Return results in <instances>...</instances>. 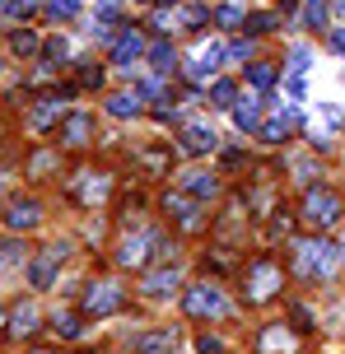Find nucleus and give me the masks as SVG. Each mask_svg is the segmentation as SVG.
Masks as SVG:
<instances>
[{
	"label": "nucleus",
	"instance_id": "1",
	"mask_svg": "<svg viewBox=\"0 0 345 354\" xmlns=\"http://www.w3.org/2000/svg\"><path fill=\"white\" fill-rule=\"evenodd\" d=\"M304 219H308L313 229H331V224L341 219V196H336V192H308Z\"/></svg>",
	"mask_w": 345,
	"mask_h": 354
},
{
	"label": "nucleus",
	"instance_id": "2",
	"mask_svg": "<svg viewBox=\"0 0 345 354\" xmlns=\"http://www.w3.org/2000/svg\"><path fill=\"white\" fill-rule=\"evenodd\" d=\"M299 270L304 275H331L336 270V248H327V243H304L299 248Z\"/></svg>",
	"mask_w": 345,
	"mask_h": 354
},
{
	"label": "nucleus",
	"instance_id": "3",
	"mask_svg": "<svg viewBox=\"0 0 345 354\" xmlns=\"http://www.w3.org/2000/svg\"><path fill=\"white\" fill-rule=\"evenodd\" d=\"M187 313L192 317H215V313H224V294H219L215 284H196L187 294Z\"/></svg>",
	"mask_w": 345,
	"mask_h": 354
},
{
	"label": "nucleus",
	"instance_id": "4",
	"mask_svg": "<svg viewBox=\"0 0 345 354\" xmlns=\"http://www.w3.org/2000/svg\"><path fill=\"white\" fill-rule=\"evenodd\" d=\"M122 308V289L112 280H103V284H93L89 294H84V313H93V317H103V313H117Z\"/></svg>",
	"mask_w": 345,
	"mask_h": 354
},
{
	"label": "nucleus",
	"instance_id": "5",
	"mask_svg": "<svg viewBox=\"0 0 345 354\" xmlns=\"http://www.w3.org/2000/svg\"><path fill=\"white\" fill-rule=\"evenodd\" d=\"M219 149V136L215 131H210V126H187V131H182V154H215Z\"/></svg>",
	"mask_w": 345,
	"mask_h": 354
},
{
	"label": "nucleus",
	"instance_id": "6",
	"mask_svg": "<svg viewBox=\"0 0 345 354\" xmlns=\"http://www.w3.org/2000/svg\"><path fill=\"white\" fill-rule=\"evenodd\" d=\"M140 56H145V37H140V33H122V37H117V47H112V66L136 71Z\"/></svg>",
	"mask_w": 345,
	"mask_h": 354
},
{
	"label": "nucleus",
	"instance_id": "7",
	"mask_svg": "<svg viewBox=\"0 0 345 354\" xmlns=\"http://www.w3.org/2000/svg\"><path fill=\"white\" fill-rule=\"evenodd\" d=\"M178 350V326H159L136 340V354H173Z\"/></svg>",
	"mask_w": 345,
	"mask_h": 354
},
{
	"label": "nucleus",
	"instance_id": "8",
	"mask_svg": "<svg viewBox=\"0 0 345 354\" xmlns=\"http://www.w3.org/2000/svg\"><path fill=\"white\" fill-rule=\"evenodd\" d=\"M275 284H280V270L271 261H252V299H271Z\"/></svg>",
	"mask_w": 345,
	"mask_h": 354
},
{
	"label": "nucleus",
	"instance_id": "9",
	"mask_svg": "<svg viewBox=\"0 0 345 354\" xmlns=\"http://www.w3.org/2000/svg\"><path fill=\"white\" fill-rule=\"evenodd\" d=\"M173 289H178V266H164V270H149L145 275L149 299H164V294H173Z\"/></svg>",
	"mask_w": 345,
	"mask_h": 354
},
{
	"label": "nucleus",
	"instance_id": "10",
	"mask_svg": "<svg viewBox=\"0 0 345 354\" xmlns=\"http://www.w3.org/2000/svg\"><path fill=\"white\" fill-rule=\"evenodd\" d=\"M5 219H10V229H33L37 219H42V205H37V201H15Z\"/></svg>",
	"mask_w": 345,
	"mask_h": 354
},
{
	"label": "nucleus",
	"instance_id": "11",
	"mask_svg": "<svg viewBox=\"0 0 345 354\" xmlns=\"http://www.w3.org/2000/svg\"><path fill=\"white\" fill-rule=\"evenodd\" d=\"M182 196H192V201H210V196H215V177H210V173H187V177H182Z\"/></svg>",
	"mask_w": 345,
	"mask_h": 354
},
{
	"label": "nucleus",
	"instance_id": "12",
	"mask_svg": "<svg viewBox=\"0 0 345 354\" xmlns=\"http://www.w3.org/2000/svg\"><path fill=\"white\" fill-rule=\"evenodd\" d=\"M56 257L52 252H42V257H37L33 261V270H28V280H33V289H52V280H56Z\"/></svg>",
	"mask_w": 345,
	"mask_h": 354
},
{
	"label": "nucleus",
	"instance_id": "13",
	"mask_svg": "<svg viewBox=\"0 0 345 354\" xmlns=\"http://www.w3.org/2000/svg\"><path fill=\"white\" fill-rule=\"evenodd\" d=\"M168 210H173V214L182 219V224L192 229V224L201 219V201H192V196H168Z\"/></svg>",
	"mask_w": 345,
	"mask_h": 354
},
{
	"label": "nucleus",
	"instance_id": "14",
	"mask_svg": "<svg viewBox=\"0 0 345 354\" xmlns=\"http://www.w3.org/2000/svg\"><path fill=\"white\" fill-rule=\"evenodd\" d=\"M61 112H66V98H56V93H52V98H42V103L33 107V126L42 131V126H47V122H56Z\"/></svg>",
	"mask_w": 345,
	"mask_h": 354
},
{
	"label": "nucleus",
	"instance_id": "15",
	"mask_svg": "<svg viewBox=\"0 0 345 354\" xmlns=\"http://www.w3.org/2000/svg\"><path fill=\"white\" fill-rule=\"evenodd\" d=\"M290 122H294V112H280V117H271L266 126H257V136L271 140V145H280V140H285V131H290Z\"/></svg>",
	"mask_w": 345,
	"mask_h": 354
},
{
	"label": "nucleus",
	"instance_id": "16",
	"mask_svg": "<svg viewBox=\"0 0 345 354\" xmlns=\"http://www.w3.org/2000/svg\"><path fill=\"white\" fill-rule=\"evenodd\" d=\"M108 112L112 117H136V112H140V93H112Z\"/></svg>",
	"mask_w": 345,
	"mask_h": 354
},
{
	"label": "nucleus",
	"instance_id": "17",
	"mask_svg": "<svg viewBox=\"0 0 345 354\" xmlns=\"http://www.w3.org/2000/svg\"><path fill=\"white\" fill-rule=\"evenodd\" d=\"M234 122H238V131H257V98H243V103H234Z\"/></svg>",
	"mask_w": 345,
	"mask_h": 354
},
{
	"label": "nucleus",
	"instance_id": "18",
	"mask_svg": "<svg viewBox=\"0 0 345 354\" xmlns=\"http://www.w3.org/2000/svg\"><path fill=\"white\" fill-rule=\"evenodd\" d=\"M149 243H154L149 233H140V238H131L127 248H122V266H140V261H145V248H149Z\"/></svg>",
	"mask_w": 345,
	"mask_h": 354
},
{
	"label": "nucleus",
	"instance_id": "19",
	"mask_svg": "<svg viewBox=\"0 0 345 354\" xmlns=\"http://www.w3.org/2000/svg\"><path fill=\"white\" fill-rule=\"evenodd\" d=\"M234 98H238V88L229 80H215L210 84V107H234Z\"/></svg>",
	"mask_w": 345,
	"mask_h": 354
},
{
	"label": "nucleus",
	"instance_id": "20",
	"mask_svg": "<svg viewBox=\"0 0 345 354\" xmlns=\"http://www.w3.org/2000/svg\"><path fill=\"white\" fill-rule=\"evenodd\" d=\"M149 66L159 75H168L173 71V47H168V42H154V47H149Z\"/></svg>",
	"mask_w": 345,
	"mask_h": 354
},
{
	"label": "nucleus",
	"instance_id": "21",
	"mask_svg": "<svg viewBox=\"0 0 345 354\" xmlns=\"http://www.w3.org/2000/svg\"><path fill=\"white\" fill-rule=\"evenodd\" d=\"M61 136H66V145H84V140H89V117H71Z\"/></svg>",
	"mask_w": 345,
	"mask_h": 354
},
{
	"label": "nucleus",
	"instance_id": "22",
	"mask_svg": "<svg viewBox=\"0 0 345 354\" xmlns=\"http://www.w3.org/2000/svg\"><path fill=\"white\" fill-rule=\"evenodd\" d=\"M304 24H308V28H322V24H327V0H308V5H304Z\"/></svg>",
	"mask_w": 345,
	"mask_h": 354
},
{
	"label": "nucleus",
	"instance_id": "23",
	"mask_svg": "<svg viewBox=\"0 0 345 354\" xmlns=\"http://www.w3.org/2000/svg\"><path fill=\"white\" fill-rule=\"evenodd\" d=\"M248 80H252L257 88H271L275 84V66H248Z\"/></svg>",
	"mask_w": 345,
	"mask_h": 354
},
{
	"label": "nucleus",
	"instance_id": "24",
	"mask_svg": "<svg viewBox=\"0 0 345 354\" xmlns=\"http://www.w3.org/2000/svg\"><path fill=\"white\" fill-rule=\"evenodd\" d=\"M52 331H56V336H66V340H75V336H80V322L56 313V317H52Z\"/></svg>",
	"mask_w": 345,
	"mask_h": 354
},
{
	"label": "nucleus",
	"instance_id": "25",
	"mask_svg": "<svg viewBox=\"0 0 345 354\" xmlns=\"http://www.w3.org/2000/svg\"><path fill=\"white\" fill-rule=\"evenodd\" d=\"M80 10V0H47V15L52 19H71Z\"/></svg>",
	"mask_w": 345,
	"mask_h": 354
},
{
	"label": "nucleus",
	"instance_id": "26",
	"mask_svg": "<svg viewBox=\"0 0 345 354\" xmlns=\"http://www.w3.org/2000/svg\"><path fill=\"white\" fill-rule=\"evenodd\" d=\"M33 322H37L33 308H19V313H15V336H28V331H33Z\"/></svg>",
	"mask_w": 345,
	"mask_h": 354
},
{
	"label": "nucleus",
	"instance_id": "27",
	"mask_svg": "<svg viewBox=\"0 0 345 354\" xmlns=\"http://www.w3.org/2000/svg\"><path fill=\"white\" fill-rule=\"evenodd\" d=\"M243 24H248L252 33H271V28L280 24V19H275V15H252V19H243Z\"/></svg>",
	"mask_w": 345,
	"mask_h": 354
},
{
	"label": "nucleus",
	"instance_id": "28",
	"mask_svg": "<svg viewBox=\"0 0 345 354\" xmlns=\"http://www.w3.org/2000/svg\"><path fill=\"white\" fill-rule=\"evenodd\" d=\"M98 19H103V24H117V19H122V5H117V0H103V5H98ZM98 19H93V24H98Z\"/></svg>",
	"mask_w": 345,
	"mask_h": 354
},
{
	"label": "nucleus",
	"instance_id": "29",
	"mask_svg": "<svg viewBox=\"0 0 345 354\" xmlns=\"http://www.w3.org/2000/svg\"><path fill=\"white\" fill-rule=\"evenodd\" d=\"M219 24H224V28H238V24H243V10H238V5H224V10H219Z\"/></svg>",
	"mask_w": 345,
	"mask_h": 354
},
{
	"label": "nucleus",
	"instance_id": "30",
	"mask_svg": "<svg viewBox=\"0 0 345 354\" xmlns=\"http://www.w3.org/2000/svg\"><path fill=\"white\" fill-rule=\"evenodd\" d=\"M66 52H71V47H66V37H52V42L42 47V56H47V61H61Z\"/></svg>",
	"mask_w": 345,
	"mask_h": 354
},
{
	"label": "nucleus",
	"instance_id": "31",
	"mask_svg": "<svg viewBox=\"0 0 345 354\" xmlns=\"http://www.w3.org/2000/svg\"><path fill=\"white\" fill-rule=\"evenodd\" d=\"M261 345H266V350H280V345L290 350V336H285V331H266V336H261Z\"/></svg>",
	"mask_w": 345,
	"mask_h": 354
},
{
	"label": "nucleus",
	"instance_id": "32",
	"mask_svg": "<svg viewBox=\"0 0 345 354\" xmlns=\"http://www.w3.org/2000/svg\"><path fill=\"white\" fill-rule=\"evenodd\" d=\"M15 52L24 56V52H37V37L33 33H15Z\"/></svg>",
	"mask_w": 345,
	"mask_h": 354
},
{
	"label": "nucleus",
	"instance_id": "33",
	"mask_svg": "<svg viewBox=\"0 0 345 354\" xmlns=\"http://www.w3.org/2000/svg\"><path fill=\"white\" fill-rule=\"evenodd\" d=\"M19 261V248L15 243H0V266H15Z\"/></svg>",
	"mask_w": 345,
	"mask_h": 354
},
{
	"label": "nucleus",
	"instance_id": "34",
	"mask_svg": "<svg viewBox=\"0 0 345 354\" xmlns=\"http://www.w3.org/2000/svg\"><path fill=\"white\" fill-rule=\"evenodd\" d=\"M33 5H37V0H10V15H15V19H24L28 10H33Z\"/></svg>",
	"mask_w": 345,
	"mask_h": 354
},
{
	"label": "nucleus",
	"instance_id": "35",
	"mask_svg": "<svg viewBox=\"0 0 345 354\" xmlns=\"http://www.w3.org/2000/svg\"><path fill=\"white\" fill-rule=\"evenodd\" d=\"M201 354H224V345L215 336H201Z\"/></svg>",
	"mask_w": 345,
	"mask_h": 354
},
{
	"label": "nucleus",
	"instance_id": "36",
	"mask_svg": "<svg viewBox=\"0 0 345 354\" xmlns=\"http://www.w3.org/2000/svg\"><path fill=\"white\" fill-rule=\"evenodd\" d=\"M331 47H336V52H345V33H331Z\"/></svg>",
	"mask_w": 345,
	"mask_h": 354
},
{
	"label": "nucleus",
	"instance_id": "37",
	"mask_svg": "<svg viewBox=\"0 0 345 354\" xmlns=\"http://www.w3.org/2000/svg\"><path fill=\"white\" fill-rule=\"evenodd\" d=\"M0 322H5V313H0Z\"/></svg>",
	"mask_w": 345,
	"mask_h": 354
},
{
	"label": "nucleus",
	"instance_id": "38",
	"mask_svg": "<svg viewBox=\"0 0 345 354\" xmlns=\"http://www.w3.org/2000/svg\"><path fill=\"white\" fill-rule=\"evenodd\" d=\"M145 5H154V0H145Z\"/></svg>",
	"mask_w": 345,
	"mask_h": 354
}]
</instances>
